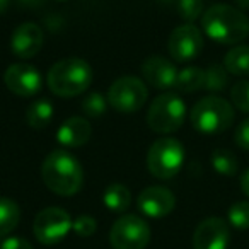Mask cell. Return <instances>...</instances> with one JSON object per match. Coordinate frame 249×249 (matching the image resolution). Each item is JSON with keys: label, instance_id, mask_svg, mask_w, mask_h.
<instances>
[{"label": "cell", "instance_id": "obj_33", "mask_svg": "<svg viewBox=\"0 0 249 249\" xmlns=\"http://www.w3.org/2000/svg\"><path fill=\"white\" fill-rule=\"evenodd\" d=\"M9 4H11V0H0V14H4L7 11Z\"/></svg>", "mask_w": 249, "mask_h": 249}, {"label": "cell", "instance_id": "obj_30", "mask_svg": "<svg viewBox=\"0 0 249 249\" xmlns=\"http://www.w3.org/2000/svg\"><path fill=\"white\" fill-rule=\"evenodd\" d=\"M0 249H33V246L28 239L21 237V235H12V237L2 239Z\"/></svg>", "mask_w": 249, "mask_h": 249}, {"label": "cell", "instance_id": "obj_1", "mask_svg": "<svg viewBox=\"0 0 249 249\" xmlns=\"http://www.w3.org/2000/svg\"><path fill=\"white\" fill-rule=\"evenodd\" d=\"M41 178L50 191L58 196H73L84 183V169L73 154L56 149L41 164Z\"/></svg>", "mask_w": 249, "mask_h": 249}, {"label": "cell", "instance_id": "obj_20", "mask_svg": "<svg viewBox=\"0 0 249 249\" xmlns=\"http://www.w3.org/2000/svg\"><path fill=\"white\" fill-rule=\"evenodd\" d=\"M224 67L232 75H249V45H237L224 56Z\"/></svg>", "mask_w": 249, "mask_h": 249}, {"label": "cell", "instance_id": "obj_28", "mask_svg": "<svg viewBox=\"0 0 249 249\" xmlns=\"http://www.w3.org/2000/svg\"><path fill=\"white\" fill-rule=\"evenodd\" d=\"M96 229H97V222H96V218H92L90 215H80L72 224V231L75 232L79 237H90V235L96 232Z\"/></svg>", "mask_w": 249, "mask_h": 249}, {"label": "cell", "instance_id": "obj_3", "mask_svg": "<svg viewBox=\"0 0 249 249\" xmlns=\"http://www.w3.org/2000/svg\"><path fill=\"white\" fill-rule=\"evenodd\" d=\"M92 67L82 58H63L53 63L46 75L48 89L58 97H77L92 84Z\"/></svg>", "mask_w": 249, "mask_h": 249}, {"label": "cell", "instance_id": "obj_14", "mask_svg": "<svg viewBox=\"0 0 249 249\" xmlns=\"http://www.w3.org/2000/svg\"><path fill=\"white\" fill-rule=\"evenodd\" d=\"M43 29L36 22H22L12 31L11 50L18 58H35L43 48Z\"/></svg>", "mask_w": 249, "mask_h": 249}, {"label": "cell", "instance_id": "obj_4", "mask_svg": "<svg viewBox=\"0 0 249 249\" xmlns=\"http://www.w3.org/2000/svg\"><path fill=\"white\" fill-rule=\"evenodd\" d=\"M234 106L220 96H205L191 107L190 121L201 135H218L234 123Z\"/></svg>", "mask_w": 249, "mask_h": 249}, {"label": "cell", "instance_id": "obj_27", "mask_svg": "<svg viewBox=\"0 0 249 249\" xmlns=\"http://www.w3.org/2000/svg\"><path fill=\"white\" fill-rule=\"evenodd\" d=\"M232 106L242 113H249V80H239L231 89Z\"/></svg>", "mask_w": 249, "mask_h": 249}, {"label": "cell", "instance_id": "obj_11", "mask_svg": "<svg viewBox=\"0 0 249 249\" xmlns=\"http://www.w3.org/2000/svg\"><path fill=\"white\" fill-rule=\"evenodd\" d=\"M4 82L12 94L19 97H33L41 92L43 75L35 65L14 63L4 73Z\"/></svg>", "mask_w": 249, "mask_h": 249}, {"label": "cell", "instance_id": "obj_2", "mask_svg": "<svg viewBox=\"0 0 249 249\" xmlns=\"http://www.w3.org/2000/svg\"><path fill=\"white\" fill-rule=\"evenodd\" d=\"M201 28L215 43L239 45L249 36V19L234 5L215 4L201 16Z\"/></svg>", "mask_w": 249, "mask_h": 249}, {"label": "cell", "instance_id": "obj_15", "mask_svg": "<svg viewBox=\"0 0 249 249\" xmlns=\"http://www.w3.org/2000/svg\"><path fill=\"white\" fill-rule=\"evenodd\" d=\"M179 70L176 69L171 60L164 58V56L154 55L149 56L145 62L142 63V77L149 86L156 87V89H171L176 86V79Z\"/></svg>", "mask_w": 249, "mask_h": 249}, {"label": "cell", "instance_id": "obj_10", "mask_svg": "<svg viewBox=\"0 0 249 249\" xmlns=\"http://www.w3.org/2000/svg\"><path fill=\"white\" fill-rule=\"evenodd\" d=\"M203 35H201L200 29L186 22V24L173 29L169 41H167V50L176 62L183 63L196 58L203 50Z\"/></svg>", "mask_w": 249, "mask_h": 249}, {"label": "cell", "instance_id": "obj_16", "mask_svg": "<svg viewBox=\"0 0 249 249\" xmlns=\"http://www.w3.org/2000/svg\"><path fill=\"white\" fill-rule=\"evenodd\" d=\"M90 135H92L90 121L82 116H72L60 124L58 132H56V140L62 147L75 149V147L86 145Z\"/></svg>", "mask_w": 249, "mask_h": 249}, {"label": "cell", "instance_id": "obj_8", "mask_svg": "<svg viewBox=\"0 0 249 249\" xmlns=\"http://www.w3.org/2000/svg\"><path fill=\"white\" fill-rule=\"evenodd\" d=\"M113 249H145L150 242V227L139 215H123L109 231Z\"/></svg>", "mask_w": 249, "mask_h": 249}, {"label": "cell", "instance_id": "obj_12", "mask_svg": "<svg viewBox=\"0 0 249 249\" xmlns=\"http://www.w3.org/2000/svg\"><path fill=\"white\" fill-rule=\"evenodd\" d=\"M231 242L229 224L220 217H208L196 225L193 249H227Z\"/></svg>", "mask_w": 249, "mask_h": 249}, {"label": "cell", "instance_id": "obj_29", "mask_svg": "<svg viewBox=\"0 0 249 249\" xmlns=\"http://www.w3.org/2000/svg\"><path fill=\"white\" fill-rule=\"evenodd\" d=\"M234 142L239 149L242 150H249V118L242 120L239 123L237 130H235V135H234Z\"/></svg>", "mask_w": 249, "mask_h": 249}, {"label": "cell", "instance_id": "obj_7", "mask_svg": "<svg viewBox=\"0 0 249 249\" xmlns=\"http://www.w3.org/2000/svg\"><path fill=\"white\" fill-rule=\"evenodd\" d=\"M149 97L147 84L133 75L116 79L107 90V104L118 113H135L143 107Z\"/></svg>", "mask_w": 249, "mask_h": 249}, {"label": "cell", "instance_id": "obj_6", "mask_svg": "<svg viewBox=\"0 0 249 249\" xmlns=\"http://www.w3.org/2000/svg\"><path fill=\"white\" fill-rule=\"evenodd\" d=\"M184 164V147L173 137H160L147 152V169L157 179H171Z\"/></svg>", "mask_w": 249, "mask_h": 249}, {"label": "cell", "instance_id": "obj_25", "mask_svg": "<svg viewBox=\"0 0 249 249\" xmlns=\"http://www.w3.org/2000/svg\"><path fill=\"white\" fill-rule=\"evenodd\" d=\"M106 106H107V97H104V94L99 92V90L89 92L82 99V111L89 118L101 116L106 111Z\"/></svg>", "mask_w": 249, "mask_h": 249}, {"label": "cell", "instance_id": "obj_23", "mask_svg": "<svg viewBox=\"0 0 249 249\" xmlns=\"http://www.w3.org/2000/svg\"><path fill=\"white\" fill-rule=\"evenodd\" d=\"M229 84V72L224 65L213 63L205 70V87L208 92H220Z\"/></svg>", "mask_w": 249, "mask_h": 249}, {"label": "cell", "instance_id": "obj_9", "mask_svg": "<svg viewBox=\"0 0 249 249\" xmlns=\"http://www.w3.org/2000/svg\"><path fill=\"white\" fill-rule=\"evenodd\" d=\"M73 220L63 208L48 207L41 210L33 222L35 237L45 246H55L62 242L72 231Z\"/></svg>", "mask_w": 249, "mask_h": 249}, {"label": "cell", "instance_id": "obj_5", "mask_svg": "<svg viewBox=\"0 0 249 249\" xmlns=\"http://www.w3.org/2000/svg\"><path fill=\"white\" fill-rule=\"evenodd\" d=\"M186 120V103L176 92L159 94L150 103L147 111L149 128L160 135L174 133L183 126Z\"/></svg>", "mask_w": 249, "mask_h": 249}, {"label": "cell", "instance_id": "obj_34", "mask_svg": "<svg viewBox=\"0 0 249 249\" xmlns=\"http://www.w3.org/2000/svg\"><path fill=\"white\" fill-rule=\"evenodd\" d=\"M160 4H171V2H176V0H157Z\"/></svg>", "mask_w": 249, "mask_h": 249}, {"label": "cell", "instance_id": "obj_26", "mask_svg": "<svg viewBox=\"0 0 249 249\" xmlns=\"http://www.w3.org/2000/svg\"><path fill=\"white\" fill-rule=\"evenodd\" d=\"M176 9L179 18L188 24H193L205 12L203 0H176Z\"/></svg>", "mask_w": 249, "mask_h": 249}, {"label": "cell", "instance_id": "obj_35", "mask_svg": "<svg viewBox=\"0 0 249 249\" xmlns=\"http://www.w3.org/2000/svg\"><path fill=\"white\" fill-rule=\"evenodd\" d=\"M56 2H67V0H56Z\"/></svg>", "mask_w": 249, "mask_h": 249}, {"label": "cell", "instance_id": "obj_18", "mask_svg": "<svg viewBox=\"0 0 249 249\" xmlns=\"http://www.w3.org/2000/svg\"><path fill=\"white\" fill-rule=\"evenodd\" d=\"M103 203L114 213H121V212L128 210V207L132 205V193L124 184L113 183L104 190Z\"/></svg>", "mask_w": 249, "mask_h": 249}, {"label": "cell", "instance_id": "obj_22", "mask_svg": "<svg viewBox=\"0 0 249 249\" xmlns=\"http://www.w3.org/2000/svg\"><path fill=\"white\" fill-rule=\"evenodd\" d=\"M210 162H212V167L215 169V173H218L220 176H225V178L235 176L239 171L237 157L227 149L213 150L210 156Z\"/></svg>", "mask_w": 249, "mask_h": 249}, {"label": "cell", "instance_id": "obj_13", "mask_svg": "<svg viewBox=\"0 0 249 249\" xmlns=\"http://www.w3.org/2000/svg\"><path fill=\"white\" fill-rule=\"evenodd\" d=\"M137 207L140 213L149 218H162L167 217L176 207V196L173 191L164 186H149L142 190L137 198Z\"/></svg>", "mask_w": 249, "mask_h": 249}, {"label": "cell", "instance_id": "obj_19", "mask_svg": "<svg viewBox=\"0 0 249 249\" xmlns=\"http://www.w3.org/2000/svg\"><path fill=\"white\" fill-rule=\"evenodd\" d=\"M21 220V208L14 200L0 196V239H5Z\"/></svg>", "mask_w": 249, "mask_h": 249}, {"label": "cell", "instance_id": "obj_32", "mask_svg": "<svg viewBox=\"0 0 249 249\" xmlns=\"http://www.w3.org/2000/svg\"><path fill=\"white\" fill-rule=\"evenodd\" d=\"M235 4L239 5L241 11H248L249 9V0H235Z\"/></svg>", "mask_w": 249, "mask_h": 249}, {"label": "cell", "instance_id": "obj_21", "mask_svg": "<svg viewBox=\"0 0 249 249\" xmlns=\"http://www.w3.org/2000/svg\"><path fill=\"white\" fill-rule=\"evenodd\" d=\"M176 87L179 92L184 94H191L196 92V90L203 89L205 87V70L200 67L190 65L186 69L179 70L176 79Z\"/></svg>", "mask_w": 249, "mask_h": 249}, {"label": "cell", "instance_id": "obj_24", "mask_svg": "<svg viewBox=\"0 0 249 249\" xmlns=\"http://www.w3.org/2000/svg\"><path fill=\"white\" fill-rule=\"evenodd\" d=\"M229 224L237 231L249 229V201H235L227 212Z\"/></svg>", "mask_w": 249, "mask_h": 249}, {"label": "cell", "instance_id": "obj_31", "mask_svg": "<svg viewBox=\"0 0 249 249\" xmlns=\"http://www.w3.org/2000/svg\"><path fill=\"white\" fill-rule=\"evenodd\" d=\"M241 190L246 196H249V169H246L241 176Z\"/></svg>", "mask_w": 249, "mask_h": 249}, {"label": "cell", "instance_id": "obj_17", "mask_svg": "<svg viewBox=\"0 0 249 249\" xmlns=\"http://www.w3.org/2000/svg\"><path fill=\"white\" fill-rule=\"evenodd\" d=\"M53 114H55V109H53L52 101L46 99V97H41V99H36L28 107V111H26V121H28V124L31 128L43 130L52 123Z\"/></svg>", "mask_w": 249, "mask_h": 249}]
</instances>
